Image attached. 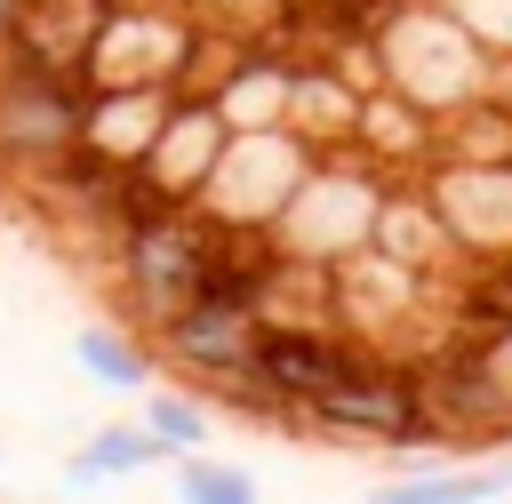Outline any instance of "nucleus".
I'll list each match as a JSON object with an SVG mask.
<instances>
[{"label": "nucleus", "instance_id": "obj_6", "mask_svg": "<svg viewBox=\"0 0 512 504\" xmlns=\"http://www.w3.org/2000/svg\"><path fill=\"white\" fill-rule=\"evenodd\" d=\"M312 160H320V144H312L296 120L232 128V144H224V160H216L200 208H208L216 224H272V216L288 208V192L312 176Z\"/></svg>", "mask_w": 512, "mask_h": 504}, {"label": "nucleus", "instance_id": "obj_5", "mask_svg": "<svg viewBox=\"0 0 512 504\" xmlns=\"http://www.w3.org/2000/svg\"><path fill=\"white\" fill-rule=\"evenodd\" d=\"M96 88L72 64L48 56H8L0 64V168H56L80 136H88Z\"/></svg>", "mask_w": 512, "mask_h": 504}, {"label": "nucleus", "instance_id": "obj_3", "mask_svg": "<svg viewBox=\"0 0 512 504\" xmlns=\"http://www.w3.org/2000/svg\"><path fill=\"white\" fill-rule=\"evenodd\" d=\"M304 424L328 432V440H352V448H384V456H400L416 472L432 464V440H440V416L424 400V376L416 368H384V360H368L360 376H344L336 392H320L304 408Z\"/></svg>", "mask_w": 512, "mask_h": 504}, {"label": "nucleus", "instance_id": "obj_9", "mask_svg": "<svg viewBox=\"0 0 512 504\" xmlns=\"http://www.w3.org/2000/svg\"><path fill=\"white\" fill-rule=\"evenodd\" d=\"M424 400H432V416L440 424H456V440H488V432H504L512 424V384H504V368L488 360V344H472V328H464V344H440L424 368Z\"/></svg>", "mask_w": 512, "mask_h": 504}, {"label": "nucleus", "instance_id": "obj_14", "mask_svg": "<svg viewBox=\"0 0 512 504\" xmlns=\"http://www.w3.org/2000/svg\"><path fill=\"white\" fill-rule=\"evenodd\" d=\"M488 496H504V472H416V480H400V488H376V504H488Z\"/></svg>", "mask_w": 512, "mask_h": 504}, {"label": "nucleus", "instance_id": "obj_15", "mask_svg": "<svg viewBox=\"0 0 512 504\" xmlns=\"http://www.w3.org/2000/svg\"><path fill=\"white\" fill-rule=\"evenodd\" d=\"M144 424L160 432V448H168V456H200V448H208V408H200L192 392H160V384H152Z\"/></svg>", "mask_w": 512, "mask_h": 504}, {"label": "nucleus", "instance_id": "obj_18", "mask_svg": "<svg viewBox=\"0 0 512 504\" xmlns=\"http://www.w3.org/2000/svg\"><path fill=\"white\" fill-rule=\"evenodd\" d=\"M480 344H488V360H496V368H504V384H512V328H496V336H480Z\"/></svg>", "mask_w": 512, "mask_h": 504}, {"label": "nucleus", "instance_id": "obj_12", "mask_svg": "<svg viewBox=\"0 0 512 504\" xmlns=\"http://www.w3.org/2000/svg\"><path fill=\"white\" fill-rule=\"evenodd\" d=\"M72 360H80V376H96V384H112V392H152V384H160L152 344H136L128 328H104V320H88V328L72 336Z\"/></svg>", "mask_w": 512, "mask_h": 504}, {"label": "nucleus", "instance_id": "obj_4", "mask_svg": "<svg viewBox=\"0 0 512 504\" xmlns=\"http://www.w3.org/2000/svg\"><path fill=\"white\" fill-rule=\"evenodd\" d=\"M368 168H376L368 152L344 160V152L320 144L312 176H304V184L288 192V208L272 216V240H280L288 256H304V264H344L352 248H368V240H376V208H384V184H376Z\"/></svg>", "mask_w": 512, "mask_h": 504}, {"label": "nucleus", "instance_id": "obj_8", "mask_svg": "<svg viewBox=\"0 0 512 504\" xmlns=\"http://www.w3.org/2000/svg\"><path fill=\"white\" fill-rule=\"evenodd\" d=\"M224 144H232V120L216 112V96H192V88H176L168 96V112H160V136L144 144V184L152 192H168V200H192L200 208V192H208V176H216V160H224Z\"/></svg>", "mask_w": 512, "mask_h": 504}, {"label": "nucleus", "instance_id": "obj_13", "mask_svg": "<svg viewBox=\"0 0 512 504\" xmlns=\"http://www.w3.org/2000/svg\"><path fill=\"white\" fill-rule=\"evenodd\" d=\"M176 496L184 504H256V472L200 448V456H176Z\"/></svg>", "mask_w": 512, "mask_h": 504}, {"label": "nucleus", "instance_id": "obj_17", "mask_svg": "<svg viewBox=\"0 0 512 504\" xmlns=\"http://www.w3.org/2000/svg\"><path fill=\"white\" fill-rule=\"evenodd\" d=\"M24 16H32V0H0V40H16V32H24Z\"/></svg>", "mask_w": 512, "mask_h": 504}, {"label": "nucleus", "instance_id": "obj_19", "mask_svg": "<svg viewBox=\"0 0 512 504\" xmlns=\"http://www.w3.org/2000/svg\"><path fill=\"white\" fill-rule=\"evenodd\" d=\"M0 464H8V456H0Z\"/></svg>", "mask_w": 512, "mask_h": 504}, {"label": "nucleus", "instance_id": "obj_2", "mask_svg": "<svg viewBox=\"0 0 512 504\" xmlns=\"http://www.w3.org/2000/svg\"><path fill=\"white\" fill-rule=\"evenodd\" d=\"M376 56H384V80H392L400 96H416L424 112H440V120L488 88V48H480V32H472L448 0L400 8V16L376 32Z\"/></svg>", "mask_w": 512, "mask_h": 504}, {"label": "nucleus", "instance_id": "obj_10", "mask_svg": "<svg viewBox=\"0 0 512 504\" xmlns=\"http://www.w3.org/2000/svg\"><path fill=\"white\" fill-rule=\"evenodd\" d=\"M256 328H264V312H232V304H184V312H168L160 320V352L200 384V392H224V384H240L248 368H256Z\"/></svg>", "mask_w": 512, "mask_h": 504}, {"label": "nucleus", "instance_id": "obj_16", "mask_svg": "<svg viewBox=\"0 0 512 504\" xmlns=\"http://www.w3.org/2000/svg\"><path fill=\"white\" fill-rule=\"evenodd\" d=\"M472 32H480V48H504L512 56V0H448Z\"/></svg>", "mask_w": 512, "mask_h": 504}, {"label": "nucleus", "instance_id": "obj_1", "mask_svg": "<svg viewBox=\"0 0 512 504\" xmlns=\"http://www.w3.org/2000/svg\"><path fill=\"white\" fill-rule=\"evenodd\" d=\"M208 240H216V216L192 208V200H160V192L112 232V248H120V256H112V264H120V288L136 296V312H144L152 328L200 296Z\"/></svg>", "mask_w": 512, "mask_h": 504}, {"label": "nucleus", "instance_id": "obj_7", "mask_svg": "<svg viewBox=\"0 0 512 504\" xmlns=\"http://www.w3.org/2000/svg\"><path fill=\"white\" fill-rule=\"evenodd\" d=\"M376 352L360 344V336H336L328 320H264L256 328V384L264 392H280L296 416L320 400V392H336L344 376H360Z\"/></svg>", "mask_w": 512, "mask_h": 504}, {"label": "nucleus", "instance_id": "obj_11", "mask_svg": "<svg viewBox=\"0 0 512 504\" xmlns=\"http://www.w3.org/2000/svg\"><path fill=\"white\" fill-rule=\"evenodd\" d=\"M176 472V456L160 448V432L152 424H104L96 440H80L72 456H64V472L72 480H144V472Z\"/></svg>", "mask_w": 512, "mask_h": 504}]
</instances>
